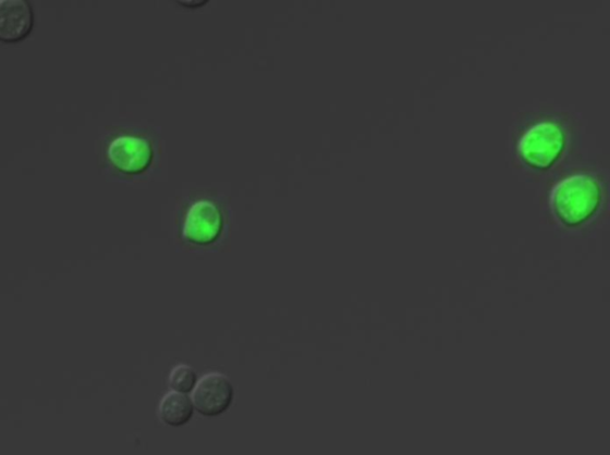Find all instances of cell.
Returning <instances> with one entry per match:
<instances>
[{
	"label": "cell",
	"instance_id": "1",
	"mask_svg": "<svg viewBox=\"0 0 610 455\" xmlns=\"http://www.w3.org/2000/svg\"><path fill=\"white\" fill-rule=\"evenodd\" d=\"M601 204V185L586 174L570 176L557 184L551 194L554 217L569 228L587 223L599 211Z\"/></svg>",
	"mask_w": 610,
	"mask_h": 455
},
{
	"label": "cell",
	"instance_id": "6",
	"mask_svg": "<svg viewBox=\"0 0 610 455\" xmlns=\"http://www.w3.org/2000/svg\"><path fill=\"white\" fill-rule=\"evenodd\" d=\"M34 28V11L28 0H0V42L19 44Z\"/></svg>",
	"mask_w": 610,
	"mask_h": 455
},
{
	"label": "cell",
	"instance_id": "4",
	"mask_svg": "<svg viewBox=\"0 0 610 455\" xmlns=\"http://www.w3.org/2000/svg\"><path fill=\"white\" fill-rule=\"evenodd\" d=\"M224 225V212L218 201L199 198L185 212L182 237L190 245L209 247L219 242Z\"/></svg>",
	"mask_w": 610,
	"mask_h": 455
},
{
	"label": "cell",
	"instance_id": "2",
	"mask_svg": "<svg viewBox=\"0 0 610 455\" xmlns=\"http://www.w3.org/2000/svg\"><path fill=\"white\" fill-rule=\"evenodd\" d=\"M159 143L155 134L134 132L121 134L108 146L110 165L129 179H138L155 168Z\"/></svg>",
	"mask_w": 610,
	"mask_h": 455
},
{
	"label": "cell",
	"instance_id": "7",
	"mask_svg": "<svg viewBox=\"0 0 610 455\" xmlns=\"http://www.w3.org/2000/svg\"><path fill=\"white\" fill-rule=\"evenodd\" d=\"M195 407L193 399L187 395L168 393L164 395L158 407V416L164 426L180 428L193 420Z\"/></svg>",
	"mask_w": 610,
	"mask_h": 455
},
{
	"label": "cell",
	"instance_id": "5",
	"mask_svg": "<svg viewBox=\"0 0 610 455\" xmlns=\"http://www.w3.org/2000/svg\"><path fill=\"white\" fill-rule=\"evenodd\" d=\"M235 390L223 373L211 372L198 379L193 391V403L195 410L205 417H218L232 407Z\"/></svg>",
	"mask_w": 610,
	"mask_h": 455
},
{
	"label": "cell",
	"instance_id": "8",
	"mask_svg": "<svg viewBox=\"0 0 610 455\" xmlns=\"http://www.w3.org/2000/svg\"><path fill=\"white\" fill-rule=\"evenodd\" d=\"M198 383V376L193 366L181 364L172 369L169 376V385L174 393L188 395L193 393Z\"/></svg>",
	"mask_w": 610,
	"mask_h": 455
},
{
	"label": "cell",
	"instance_id": "3",
	"mask_svg": "<svg viewBox=\"0 0 610 455\" xmlns=\"http://www.w3.org/2000/svg\"><path fill=\"white\" fill-rule=\"evenodd\" d=\"M566 146L564 131L556 123L534 125L517 147L518 156L527 167L537 171H549L563 157Z\"/></svg>",
	"mask_w": 610,
	"mask_h": 455
}]
</instances>
